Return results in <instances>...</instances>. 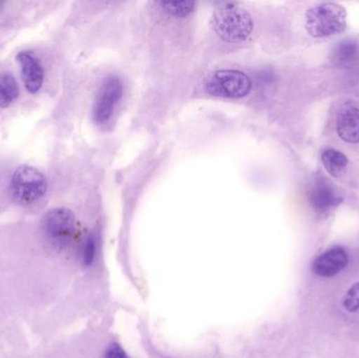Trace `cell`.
<instances>
[{"label":"cell","instance_id":"12","mask_svg":"<svg viewBox=\"0 0 359 358\" xmlns=\"http://www.w3.org/2000/svg\"><path fill=\"white\" fill-rule=\"evenodd\" d=\"M358 56V43L352 40L341 41L334 50V61L339 67L351 65L356 60Z\"/></svg>","mask_w":359,"mask_h":358},{"label":"cell","instance_id":"15","mask_svg":"<svg viewBox=\"0 0 359 358\" xmlns=\"http://www.w3.org/2000/svg\"><path fill=\"white\" fill-rule=\"evenodd\" d=\"M0 84L4 86V90L8 92V96L14 101L19 96V86L16 79L12 74L8 71H4L0 74Z\"/></svg>","mask_w":359,"mask_h":358},{"label":"cell","instance_id":"4","mask_svg":"<svg viewBox=\"0 0 359 358\" xmlns=\"http://www.w3.org/2000/svg\"><path fill=\"white\" fill-rule=\"evenodd\" d=\"M205 90L217 98H244L252 90V80L246 73L238 69H219L207 78Z\"/></svg>","mask_w":359,"mask_h":358},{"label":"cell","instance_id":"14","mask_svg":"<svg viewBox=\"0 0 359 358\" xmlns=\"http://www.w3.org/2000/svg\"><path fill=\"white\" fill-rule=\"evenodd\" d=\"M97 242L93 233L88 235L84 240L81 247V261L86 266H90L96 256Z\"/></svg>","mask_w":359,"mask_h":358},{"label":"cell","instance_id":"10","mask_svg":"<svg viewBox=\"0 0 359 358\" xmlns=\"http://www.w3.org/2000/svg\"><path fill=\"white\" fill-rule=\"evenodd\" d=\"M337 130L339 138L347 143H359V107L347 103L337 115Z\"/></svg>","mask_w":359,"mask_h":358},{"label":"cell","instance_id":"2","mask_svg":"<svg viewBox=\"0 0 359 358\" xmlns=\"http://www.w3.org/2000/svg\"><path fill=\"white\" fill-rule=\"evenodd\" d=\"M347 11L337 4L327 2L309 8L306 13V29L316 38L329 37L345 31Z\"/></svg>","mask_w":359,"mask_h":358},{"label":"cell","instance_id":"8","mask_svg":"<svg viewBox=\"0 0 359 358\" xmlns=\"http://www.w3.org/2000/svg\"><path fill=\"white\" fill-rule=\"evenodd\" d=\"M20 65L21 75L25 88L32 94H35L41 88L44 80V71L39 59L32 50H20L16 56Z\"/></svg>","mask_w":359,"mask_h":358},{"label":"cell","instance_id":"6","mask_svg":"<svg viewBox=\"0 0 359 358\" xmlns=\"http://www.w3.org/2000/svg\"><path fill=\"white\" fill-rule=\"evenodd\" d=\"M123 92V82L117 76H109L103 81L93 109V117L98 125H105L111 120Z\"/></svg>","mask_w":359,"mask_h":358},{"label":"cell","instance_id":"3","mask_svg":"<svg viewBox=\"0 0 359 358\" xmlns=\"http://www.w3.org/2000/svg\"><path fill=\"white\" fill-rule=\"evenodd\" d=\"M48 181L38 168L21 165L13 172L10 182L12 199L20 205H31L46 195Z\"/></svg>","mask_w":359,"mask_h":358},{"label":"cell","instance_id":"11","mask_svg":"<svg viewBox=\"0 0 359 358\" xmlns=\"http://www.w3.org/2000/svg\"><path fill=\"white\" fill-rule=\"evenodd\" d=\"M322 161L325 168L333 177H341L349 164V159L345 153L332 149L323 151Z\"/></svg>","mask_w":359,"mask_h":358},{"label":"cell","instance_id":"5","mask_svg":"<svg viewBox=\"0 0 359 358\" xmlns=\"http://www.w3.org/2000/svg\"><path fill=\"white\" fill-rule=\"evenodd\" d=\"M42 228L46 239L56 247H67L76 233V216L67 208L48 210L43 216Z\"/></svg>","mask_w":359,"mask_h":358},{"label":"cell","instance_id":"1","mask_svg":"<svg viewBox=\"0 0 359 358\" xmlns=\"http://www.w3.org/2000/svg\"><path fill=\"white\" fill-rule=\"evenodd\" d=\"M213 29L224 41L240 43L245 41L252 32L253 21L246 10L236 4L227 2L215 11Z\"/></svg>","mask_w":359,"mask_h":358},{"label":"cell","instance_id":"17","mask_svg":"<svg viewBox=\"0 0 359 358\" xmlns=\"http://www.w3.org/2000/svg\"><path fill=\"white\" fill-rule=\"evenodd\" d=\"M104 358H130L128 357L123 349L118 345H113L107 349Z\"/></svg>","mask_w":359,"mask_h":358},{"label":"cell","instance_id":"9","mask_svg":"<svg viewBox=\"0 0 359 358\" xmlns=\"http://www.w3.org/2000/svg\"><path fill=\"white\" fill-rule=\"evenodd\" d=\"M348 262L349 256L347 252L343 247L337 246L320 254L314 261L312 269L320 277H331L343 271L347 267Z\"/></svg>","mask_w":359,"mask_h":358},{"label":"cell","instance_id":"16","mask_svg":"<svg viewBox=\"0 0 359 358\" xmlns=\"http://www.w3.org/2000/svg\"><path fill=\"white\" fill-rule=\"evenodd\" d=\"M344 307L350 312L359 310V282L354 284L344 298Z\"/></svg>","mask_w":359,"mask_h":358},{"label":"cell","instance_id":"13","mask_svg":"<svg viewBox=\"0 0 359 358\" xmlns=\"http://www.w3.org/2000/svg\"><path fill=\"white\" fill-rule=\"evenodd\" d=\"M160 6L164 12L170 16L185 17L191 14L194 10L196 2L194 1H160Z\"/></svg>","mask_w":359,"mask_h":358},{"label":"cell","instance_id":"18","mask_svg":"<svg viewBox=\"0 0 359 358\" xmlns=\"http://www.w3.org/2000/svg\"><path fill=\"white\" fill-rule=\"evenodd\" d=\"M12 102V98L8 96L4 86L0 84V107H1V109H6V107H8Z\"/></svg>","mask_w":359,"mask_h":358},{"label":"cell","instance_id":"7","mask_svg":"<svg viewBox=\"0 0 359 358\" xmlns=\"http://www.w3.org/2000/svg\"><path fill=\"white\" fill-rule=\"evenodd\" d=\"M309 201L318 214H327L343 203V197L327 179L318 178L309 191Z\"/></svg>","mask_w":359,"mask_h":358}]
</instances>
